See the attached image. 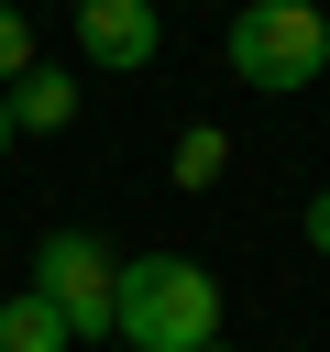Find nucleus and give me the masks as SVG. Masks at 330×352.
Returning a JSON list of instances; mask_svg holds the SVG:
<instances>
[{
    "mask_svg": "<svg viewBox=\"0 0 330 352\" xmlns=\"http://www.w3.org/2000/svg\"><path fill=\"white\" fill-rule=\"evenodd\" d=\"M110 341L132 352H209L220 341V275L198 253H132L110 286Z\"/></svg>",
    "mask_w": 330,
    "mask_h": 352,
    "instance_id": "f257e3e1",
    "label": "nucleus"
},
{
    "mask_svg": "<svg viewBox=\"0 0 330 352\" xmlns=\"http://www.w3.org/2000/svg\"><path fill=\"white\" fill-rule=\"evenodd\" d=\"M330 66V22H319V0H242L231 11V77L242 88H308Z\"/></svg>",
    "mask_w": 330,
    "mask_h": 352,
    "instance_id": "f03ea898",
    "label": "nucleus"
},
{
    "mask_svg": "<svg viewBox=\"0 0 330 352\" xmlns=\"http://www.w3.org/2000/svg\"><path fill=\"white\" fill-rule=\"evenodd\" d=\"M110 286H121L110 242H88V231H44L33 242V297H55V319L77 341H99V352H110Z\"/></svg>",
    "mask_w": 330,
    "mask_h": 352,
    "instance_id": "7ed1b4c3",
    "label": "nucleus"
},
{
    "mask_svg": "<svg viewBox=\"0 0 330 352\" xmlns=\"http://www.w3.org/2000/svg\"><path fill=\"white\" fill-rule=\"evenodd\" d=\"M154 44H165L154 0H77V55L88 66H154Z\"/></svg>",
    "mask_w": 330,
    "mask_h": 352,
    "instance_id": "20e7f679",
    "label": "nucleus"
},
{
    "mask_svg": "<svg viewBox=\"0 0 330 352\" xmlns=\"http://www.w3.org/2000/svg\"><path fill=\"white\" fill-rule=\"evenodd\" d=\"M0 99H11V132H66V121H77V77H66V66H44V55H33Z\"/></svg>",
    "mask_w": 330,
    "mask_h": 352,
    "instance_id": "39448f33",
    "label": "nucleus"
},
{
    "mask_svg": "<svg viewBox=\"0 0 330 352\" xmlns=\"http://www.w3.org/2000/svg\"><path fill=\"white\" fill-rule=\"evenodd\" d=\"M0 352H77V330L55 319V297H0Z\"/></svg>",
    "mask_w": 330,
    "mask_h": 352,
    "instance_id": "423d86ee",
    "label": "nucleus"
},
{
    "mask_svg": "<svg viewBox=\"0 0 330 352\" xmlns=\"http://www.w3.org/2000/svg\"><path fill=\"white\" fill-rule=\"evenodd\" d=\"M220 165H231V132H220V121H187L165 176H176V187H220Z\"/></svg>",
    "mask_w": 330,
    "mask_h": 352,
    "instance_id": "0eeeda50",
    "label": "nucleus"
},
{
    "mask_svg": "<svg viewBox=\"0 0 330 352\" xmlns=\"http://www.w3.org/2000/svg\"><path fill=\"white\" fill-rule=\"evenodd\" d=\"M22 66H33V22H22V11H11V0H0V88H11V77H22Z\"/></svg>",
    "mask_w": 330,
    "mask_h": 352,
    "instance_id": "6e6552de",
    "label": "nucleus"
},
{
    "mask_svg": "<svg viewBox=\"0 0 330 352\" xmlns=\"http://www.w3.org/2000/svg\"><path fill=\"white\" fill-rule=\"evenodd\" d=\"M308 253H330V187L308 198Z\"/></svg>",
    "mask_w": 330,
    "mask_h": 352,
    "instance_id": "1a4fd4ad",
    "label": "nucleus"
},
{
    "mask_svg": "<svg viewBox=\"0 0 330 352\" xmlns=\"http://www.w3.org/2000/svg\"><path fill=\"white\" fill-rule=\"evenodd\" d=\"M11 143H22V132H11V99H0V165H11Z\"/></svg>",
    "mask_w": 330,
    "mask_h": 352,
    "instance_id": "9d476101",
    "label": "nucleus"
},
{
    "mask_svg": "<svg viewBox=\"0 0 330 352\" xmlns=\"http://www.w3.org/2000/svg\"><path fill=\"white\" fill-rule=\"evenodd\" d=\"M110 352H132V341H110Z\"/></svg>",
    "mask_w": 330,
    "mask_h": 352,
    "instance_id": "9b49d317",
    "label": "nucleus"
},
{
    "mask_svg": "<svg viewBox=\"0 0 330 352\" xmlns=\"http://www.w3.org/2000/svg\"><path fill=\"white\" fill-rule=\"evenodd\" d=\"M66 11H77V0H66Z\"/></svg>",
    "mask_w": 330,
    "mask_h": 352,
    "instance_id": "f8f14e48",
    "label": "nucleus"
},
{
    "mask_svg": "<svg viewBox=\"0 0 330 352\" xmlns=\"http://www.w3.org/2000/svg\"><path fill=\"white\" fill-rule=\"evenodd\" d=\"M209 352H220V341H209Z\"/></svg>",
    "mask_w": 330,
    "mask_h": 352,
    "instance_id": "ddd939ff",
    "label": "nucleus"
}]
</instances>
